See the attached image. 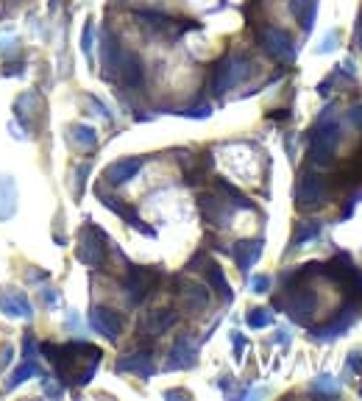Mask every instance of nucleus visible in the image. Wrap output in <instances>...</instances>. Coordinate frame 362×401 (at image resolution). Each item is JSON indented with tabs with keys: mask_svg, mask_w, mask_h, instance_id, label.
<instances>
[{
	"mask_svg": "<svg viewBox=\"0 0 362 401\" xmlns=\"http://www.w3.org/2000/svg\"><path fill=\"white\" fill-rule=\"evenodd\" d=\"M340 140V129L338 123L324 115L318 120V126L310 131V159L318 165V168H329L335 162V145Z\"/></svg>",
	"mask_w": 362,
	"mask_h": 401,
	"instance_id": "1",
	"label": "nucleus"
},
{
	"mask_svg": "<svg viewBox=\"0 0 362 401\" xmlns=\"http://www.w3.org/2000/svg\"><path fill=\"white\" fill-rule=\"evenodd\" d=\"M248 73H251V61H248L245 56H240V53H229L226 59H220V61L215 64L209 87H212V92L223 95V92H229L231 87H237Z\"/></svg>",
	"mask_w": 362,
	"mask_h": 401,
	"instance_id": "2",
	"label": "nucleus"
},
{
	"mask_svg": "<svg viewBox=\"0 0 362 401\" xmlns=\"http://www.w3.org/2000/svg\"><path fill=\"white\" fill-rule=\"evenodd\" d=\"M276 304H284L287 315H290L296 323L310 326V321H312V315H315V307H318V298H315L312 290H307V287H301V284H290V287H284V301L276 298Z\"/></svg>",
	"mask_w": 362,
	"mask_h": 401,
	"instance_id": "3",
	"label": "nucleus"
},
{
	"mask_svg": "<svg viewBox=\"0 0 362 401\" xmlns=\"http://www.w3.org/2000/svg\"><path fill=\"white\" fill-rule=\"evenodd\" d=\"M75 259L84 262V265H89V268L103 265V259H106V234H103L95 223H87L84 231L78 234Z\"/></svg>",
	"mask_w": 362,
	"mask_h": 401,
	"instance_id": "4",
	"label": "nucleus"
},
{
	"mask_svg": "<svg viewBox=\"0 0 362 401\" xmlns=\"http://www.w3.org/2000/svg\"><path fill=\"white\" fill-rule=\"evenodd\" d=\"M157 279H159V273H157V270H151V268H140V265H129V273H126V279H123V290H126L129 301H131L134 307H137V304H143V301L151 296V290H154Z\"/></svg>",
	"mask_w": 362,
	"mask_h": 401,
	"instance_id": "5",
	"label": "nucleus"
},
{
	"mask_svg": "<svg viewBox=\"0 0 362 401\" xmlns=\"http://www.w3.org/2000/svg\"><path fill=\"white\" fill-rule=\"evenodd\" d=\"M329 198V184L324 176L318 173H304L301 182H298V190H296V200H298V209H318L324 206Z\"/></svg>",
	"mask_w": 362,
	"mask_h": 401,
	"instance_id": "6",
	"label": "nucleus"
},
{
	"mask_svg": "<svg viewBox=\"0 0 362 401\" xmlns=\"http://www.w3.org/2000/svg\"><path fill=\"white\" fill-rule=\"evenodd\" d=\"M259 42H262L265 53L273 56L276 61L290 64V61L296 59V45H293V39H290L284 31H279V28H262V31H259Z\"/></svg>",
	"mask_w": 362,
	"mask_h": 401,
	"instance_id": "7",
	"label": "nucleus"
},
{
	"mask_svg": "<svg viewBox=\"0 0 362 401\" xmlns=\"http://www.w3.org/2000/svg\"><path fill=\"white\" fill-rule=\"evenodd\" d=\"M354 321H357V304H349V307H343V309H340V315H338L335 321H329L326 326L312 329V337H315L318 343L338 340L340 335H346V332L352 329V323H354Z\"/></svg>",
	"mask_w": 362,
	"mask_h": 401,
	"instance_id": "8",
	"label": "nucleus"
},
{
	"mask_svg": "<svg viewBox=\"0 0 362 401\" xmlns=\"http://www.w3.org/2000/svg\"><path fill=\"white\" fill-rule=\"evenodd\" d=\"M89 326H92L98 335H103L109 343H117V337H120V332H123V318H120L115 309L95 307V309L89 312Z\"/></svg>",
	"mask_w": 362,
	"mask_h": 401,
	"instance_id": "9",
	"label": "nucleus"
},
{
	"mask_svg": "<svg viewBox=\"0 0 362 401\" xmlns=\"http://www.w3.org/2000/svg\"><path fill=\"white\" fill-rule=\"evenodd\" d=\"M198 363V346L192 343L189 335H179L173 349H171V360H168V371H187Z\"/></svg>",
	"mask_w": 362,
	"mask_h": 401,
	"instance_id": "10",
	"label": "nucleus"
},
{
	"mask_svg": "<svg viewBox=\"0 0 362 401\" xmlns=\"http://www.w3.org/2000/svg\"><path fill=\"white\" fill-rule=\"evenodd\" d=\"M143 165H145V159L143 156H126V159H117V162H112L109 168H106V182L109 184H115V187H120V184H129L140 170H143Z\"/></svg>",
	"mask_w": 362,
	"mask_h": 401,
	"instance_id": "11",
	"label": "nucleus"
},
{
	"mask_svg": "<svg viewBox=\"0 0 362 401\" xmlns=\"http://www.w3.org/2000/svg\"><path fill=\"white\" fill-rule=\"evenodd\" d=\"M0 312L6 318H17V321H31L34 318V307H31L28 296L20 293V290H8V293L0 296Z\"/></svg>",
	"mask_w": 362,
	"mask_h": 401,
	"instance_id": "12",
	"label": "nucleus"
},
{
	"mask_svg": "<svg viewBox=\"0 0 362 401\" xmlns=\"http://www.w3.org/2000/svg\"><path fill=\"white\" fill-rule=\"evenodd\" d=\"M262 248H265V240H240V242H234L231 256H234V262H237L240 273H248V270L259 262Z\"/></svg>",
	"mask_w": 362,
	"mask_h": 401,
	"instance_id": "13",
	"label": "nucleus"
},
{
	"mask_svg": "<svg viewBox=\"0 0 362 401\" xmlns=\"http://www.w3.org/2000/svg\"><path fill=\"white\" fill-rule=\"evenodd\" d=\"M176 321H179V315H176V309H171V307H162V309H154V312H148L145 318H143V335H148V337H159V335H165L171 326H176Z\"/></svg>",
	"mask_w": 362,
	"mask_h": 401,
	"instance_id": "14",
	"label": "nucleus"
},
{
	"mask_svg": "<svg viewBox=\"0 0 362 401\" xmlns=\"http://www.w3.org/2000/svg\"><path fill=\"white\" fill-rule=\"evenodd\" d=\"M117 371H120V374H137V377L148 379V377L157 374V365H154L151 351H137V354L120 357V360H117Z\"/></svg>",
	"mask_w": 362,
	"mask_h": 401,
	"instance_id": "15",
	"label": "nucleus"
},
{
	"mask_svg": "<svg viewBox=\"0 0 362 401\" xmlns=\"http://www.w3.org/2000/svg\"><path fill=\"white\" fill-rule=\"evenodd\" d=\"M120 59H123V50H120V45H117L115 34H112V31H103V34H101V64H103L106 75H115V73H117Z\"/></svg>",
	"mask_w": 362,
	"mask_h": 401,
	"instance_id": "16",
	"label": "nucleus"
},
{
	"mask_svg": "<svg viewBox=\"0 0 362 401\" xmlns=\"http://www.w3.org/2000/svg\"><path fill=\"white\" fill-rule=\"evenodd\" d=\"M201 212H203V217L212 223V226H229V220H231V203L226 206L223 198H215V196H201Z\"/></svg>",
	"mask_w": 362,
	"mask_h": 401,
	"instance_id": "17",
	"label": "nucleus"
},
{
	"mask_svg": "<svg viewBox=\"0 0 362 401\" xmlns=\"http://www.w3.org/2000/svg\"><path fill=\"white\" fill-rule=\"evenodd\" d=\"M98 196H101V193H98ZM101 200H103V206H106V209H112L115 214H120L123 220H129V223H131V226H134L137 231H143V234H148V237H154V228H148V226H145V223L140 220V214H137V212H134L131 206H126V203H120V200H117V198H109V196H101Z\"/></svg>",
	"mask_w": 362,
	"mask_h": 401,
	"instance_id": "18",
	"label": "nucleus"
},
{
	"mask_svg": "<svg viewBox=\"0 0 362 401\" xmlns=\"http://www.w3.org/2000/svg\"><path fill=\"white\" fill-rule=\"evenodd\" d=\"M17 212V184L11 176H0V223Z\"/></svg>",
	"mask_w": 362,
	"mask_h": 401,
	"instance_id": "19",
	"label": "nucleus"
},
{
	"mask_svg": "<svg viewBox=\"0 0 362 401\" xmlns=\"http://www.w3.org/2000/svg\"><path fill=\"white\" fill-rule=\"evenodd\" d=\"M117 73H120L123 84H129V87H140L143 84V64H140V59L134 53H123Z\"/></svg>",
	"mask_w": 362,
	"mask_h": 401,
	"instance_id": "20",
	"label": "nucleus"
},
{
	"mask_svg": "<svg viewBox=\"0 0 362 401\" xmlns=\"http://www.w3.org/2000/svg\"><path fill=\"white\" fill-rule=\"evenodd\" d=\"M181 298H184V307H187L189 312H201V309L209 304V290H206L203 284L189 282V284H184Z\"/></svg>",
	"mask_w": 362,
	"mask_h": 401,
	"instance_id": "21",
	"label": "nucleus"
},
{
	"mask_svg": "<svg viewBox=\"0 0 362 401\" xmlns=\"http://www.w3.org/2000/svg\"><path fill=\"white\" fill-rule=\"evenodd\" d=\"M206 276H209V284L220 293V298H223L226 304H231V301H234V293H231V287H229V282H226L223 268L215 265V262H209V265H206Z\"/></svg>",
	"mask_w": 362,
	"mask_h": 401,
	"instance_id": "22",
	"label": "nucleus"
},
{
	"mask_svg": "<svg viewBox=\"0 0 362 401\" xmlns=\"http://www.w3.org/2000/svg\"><path fill=\"white\" fill-rule=\"evenodd\" d=\"M290 8H293V14L298 17L301 28H304V31H312L315 14H318V0H293Z\"/></svg>",
	"mask_w": 362,
	"mask_h": 401,
	"instance_id": "23",
	"label": "nucleus"
},
{
	"mask_svg": "<svg viewBox=\"0 0 362 401\" xmlns=\"http://www.w3.org/2000/svg\"><path fill=\"white\" fill-rule=\"evenodd\" d=\"M34 377H42V371H39V365H36V363L25 360V363H22V365H20V368L6 379V385H3V388H6V391H14V388H20L22 382H28V379H34Z\"/></svg>",
	"mask_w": 362,
	"mask_h": 401,
	"instance_id": "24",
	"label": "nucleus"
},
{
	"mask_svg": "<svg viewBox=\"0 0 362 401\" xmlns=\"http://www.w3.org/2000/svg\"><path fill=\"white\" fill-rule=\"evenodd\" d=\"M70 134H73V143H75L81 151H92V148L98 145V134H95V129H89V126H73Z\"/></svg>",
	"mask_w": 362,
	"mask_h": 401,
	"instance_id": "25",
	"label": "nucleus"
},
{
	"mask_svg": "<svg viewBox=\"0 0 362 401\" xmlns=\"http://www.w3.org/2000/svg\"><path fill=\"white\" fill-rule=\"evenodd\" d=\"M215 184H217V190H220V193L229 198V203H231V206H240V209H254V203L245 198V196H242V193H240L234 184H229L226 179H217Z\"/></svg>",
	"mask_w": 362,
	"mask_h": 401,
	"instance_id": "26",
	"label": "nucleus"
},
{
	"mask_svg": "<svg viewBox=\"0 0 362 401\" xmlns=\"http://www.w3.org/2000/svg\"><path fill=\"white\" fill-rule=\"evenodd\" d=\"M318 234H321V223H315V220H310V223H301V226H298V231H296V237H293V248L304 245L307 240H315Z\"/></svg>",
	"mask_w": 362,
	"mask_h": 401,
	"instance_id": "27",
	"label": "nucleus"
},
{
	"mask_svg": "<svg viewBox=\"0 0 362 401\" xmlns=\"http://www.w3.org/2000/svg\"><path fill=\"white\" fill-rule=\"evenodd\" d=\"M137 17H140V20H143V25H148V28H157V31L171 28V20H168L165 14H154V11H137Z\"/></svg>",
	"mask_w": 362,
	"mask_h": 401,
	"instance_id": "28",
	"label": "nucleus"
},
{
	"mask_svg": "<svg viewBox=\"0 0 362 401\" xmlns=\"http://www.w3.org/2000/svg\"><path fill=\"white\" fill-rule=\"evenodd\" d=\"M312 391H315V393H326V396H338V393H340V385L335 382V377L324 374V377H318V379L312 382Z\"/></svg>",
	"mask_w": 362,
	"mask_h": 401,
	"instance_id": "29",
	"label": "nucleus"
},
{
	"mask_svg": "<svg viewBox=\"0 0 362 401\" xmlns=\"http://www.w3.org/2000/svg\"><path fill=\"white\" fill-rule=\"evenodd\" d=\"M270 323H273V315H270L268 309L259 307V309H251V312H248V326H251V329H265V326H270Z\"/></svg>",
	"mask_w": 362,
	"mask_h": 401,
	"instance_id": "30",
	"label": "nucleus"
},
{
	"mask_svg": "<svg viewBox=\"0 0 362 401\" xmlns=\"http://www.w3.org/2000/svg\"><path fill=\"white\" fill-rule=\"evenodd\" d=\"M92 39H95V20H87L84 31H81V50H84L87 59L92 56Z\"/></svg>",
	"mask_w": 362,
	"mask_h": 401,
	"instance_id": "31",
	"label": "nucleus"
},
{
	"mask_svg": "<svg viewBox=\"0 0 362 401\" xmlns=\"http://www.w3.org/2000/svg\"><path fill=\"white\" fill-rule=\"evenodd\" d=\"M181 115H184V117H189V120H206V117H212V106H209V103H198V106L184 109Z\"/></svg>",
	"mask_w": 362,
	"mask_h": 401,
	"instance_id": "32",
	"label": "nucleus"
},
{
	"mask_svg": "<svg viewBox=\"0 0 362 401\" xmlns=\"http://www.w3.org/2000/svg\"><path fill=\"white\" fill-rule=\"evenodd\" d=\"M89 170H92V165H89V162H84V165L78 168V173H75V176H78V182H75V196H78V198L84 196V182H87Z\"/></svg>",
	"mask_w": 362,
	"mask_h": 401,
	"instance_id": "33",
	"label": "nucleus"
},
{
	"mask_svg": "<svg viewBox=\"0 0 362 401\" xmlns=\"http://www.w3.org/2000/svg\"><path fill=\"white\" fill-rule=\"evenodd\" d=\"M251 290L254 293H268L270 290V276H254L251 279Z\"/></svg>",
	"mask_w": 362,
	"mask_h": 401,
	"instance_id": "34",
	"label": "nucleus"
},
{
	"mask_svg": "<svg viewBox=\"0 0 362 401\" xmlns=\"http://www.w3.org/2000/svg\"><path fill=\"white\" fill-rule=\"evenodd\" d=\"M231 346H234V357H237V360H242V351H245V337H242L240 332H234V335H231Z\"/></svg>",
	"mask_w": 362,
	"mask_h": 401,
	"instance_id": "35",
	"label": "nucleus"
},
{
	"mask_svg": "<svg viewBox=\"0 0 362 401\" xmlns=\"http://www.w3.org/2000/svg\"><path fill=\"white\" fill-rule=\"evenodd\" d=\"M335 48H338V34H326L324 42H321V48H318V53H329Z\"/></svg>",
	"mask_w": 362,
	"mask_h": 401,
	"instance_id": "36",
	"label": "nucleus"
},
{
	"mask_svg": "<svg viewBox=\"0 0 362 401\" xmlns=\"http://www.w3.org/2000/svg\"><path fill=\"white\" fill-rule=\"evenodd\" d=\"M349 120H352L354 126H360V129H362V106H354V109L349 112Z\"/></svg>",
	"mask_w": 362,
	"mask_h": 401,
	"instance_id": "37",
	"label": "nucleus"
},
{
	"mask_svg": "<svg viewBox=\"0 0 362 401\" xmlns=\"http://www.w3.org/2000/svg\"><path fill=\"white\" fill-rule=\"evenodd\" d=\"M34 349H36V343H34V337L31 335H25V357L31 360V354H34Z\"/></svg>",
	"mask_w": 362,
	"mask_h": 401,
	"instance_id": "38",
	"label": "nucleus"
},
{
	"mask_svg": "<svg viewBox=\"0 0 362 401\" xmlns=\"http://www.w3.org/2000/svg\"><path fill=\"white\" fill-rule=\"evenodd\" d=\"M45 304H59V293H53V290H45Z\"/></svg>",
	"mask_w": 362,
	"mask_h": 401,
	"instance_id": "39",
	"label": "nucleus"
},
{
	"mask_svg": "<svg viewBox=\"0 0 362 401\" xmlns=\"http://www.w3.org/2000/svg\"><path fill=\"white\" fill-rule=\"evenodd\" d=\"M165 396H168V399H184V396H187V393H184V391H168V393H165Z\"/></svg>",
	"mask_w": 362,
	"mask_h": 401,
	"instance_id": "40",
	"label": "nucleus"
},
{
	"mask_svg": "<svg viewBox=\"0 0 362 401\" xmlns=\"http://www.w3.org/2000/svg\"><path fill=\"white\" fill-rule=\"evenodd\" d=\"M357 42H360V48H362V11H360V17H357Z\"/></svg>",
	"mask_w": 362,
	"mask_h": 401,
	"instance_id": "41",
	"label": "nucleus"
},
{
	"mask_svg": "<svg viewBox=\"0 0 362 401\" xmlns=\"http://www.w3.org/2000/svg\"><path fill=\"white\" fill-rule=\"evenodd\" d=\"M279 343H290V337H287V332H279V337H276Z\"/></svg>",
	"mask_w": 362,
	"mask_h": 401,
	"instance_id": "42",
	"label": "nucleus"
},
{
	"mask_svg": "<svg viewBox=\"0 0 362 401\" xmlns=\"http://www.w3.org/2000/svg\"><path fill=\"white\" fill-rule=\"evenodd\" d=\"M14 3H20V0H14Z\"/></svg>",
	"mask_w": 362,
	"mask_h": 401,
	"instance_id": "43",
	"label": "nucleus"
}]
</instances>
